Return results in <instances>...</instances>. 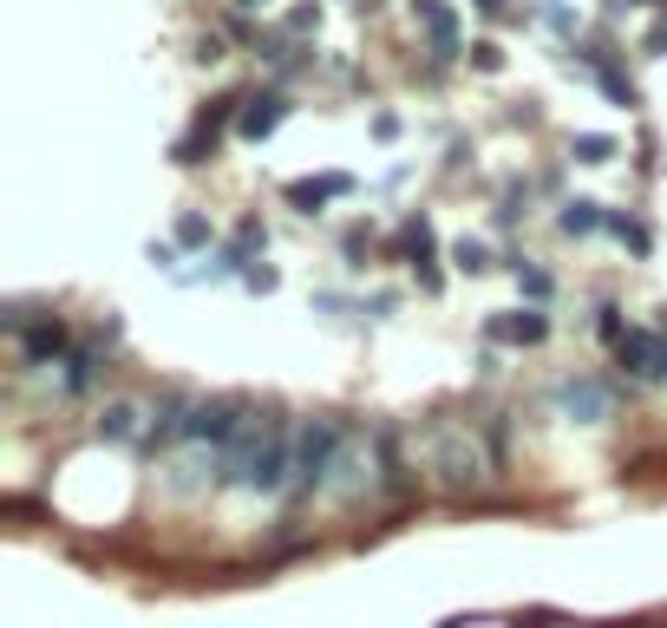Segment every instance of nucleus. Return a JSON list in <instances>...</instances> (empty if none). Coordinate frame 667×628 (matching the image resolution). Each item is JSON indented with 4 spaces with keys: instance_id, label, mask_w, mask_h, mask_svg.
<instances>
[{
    "instance_id": "a878e982",
    "label": "nucleus",
    "mask_w": 667,
    "mask_h": 628,
    "mask_svg": "<svg viewBox=\"0 0 667 628\" xmlns=\"http://www.w3.org/2000/svg\"><path fill=\"white\" fill-rule=\"evenodd\" d=\"M472 7H478V13H491V20H498V13H511V0H472Z\"/></svg>"
},
{
    "instance_id": "dca6fc26",
    "label": "nucleus",
    "mask_w": 667,
    "mask_h": 628,
    "mask_svg": "<svg viewBox=\"0 0 667 628\" xmlns=\"http://www.w3.org/2000/svg\"><path fill=\"white\" fill-rule=\"evenodd\" d=\"M609 236H616V242H629L635 256H648V249H655L648 223H635V216H622V210H609Z\"/></svg>"
},
{
    "instance_id": "9b49d317",
    "label": "nucleus",
    "mask_w": 667,
    "mask_h": 628,
    "mask_svg": "<svg viewBox=\"0 0 667 628\" xmlns=\"http://www.w3.org/2000/svg\"><path fill=\"white\" fill-rule=\"evenodd\" d=\"M20 354H26L33 367H52V360H65V354H72V334H65V321H59V315L33 321V328L20 334Z\"/></svg>"
},
{
    "instance_id": "393cba45",
    "label": "nucleus",
    "mask_w": 667,
    "mask_h": 628,
    "mask_svg": "<svg viewBox=\"0 0 667 628\" xmlns=\"http://www.w3.org/2000/svg\"><path fill=\"white\" fill-rule=\"evenodd\" d=\"M367 249H373V229H347V256H354V262H360V256H367Z\"/></svg>"
},
{
    "instance_id": "0eeeda50",
    "label": "nucleus",
    "mask_w": 667,
    "mask_h": 628,
    "mask_svg": "<svg viewBox=\"0 0 667 628\" xmlns=\"http://www.w3.org/2000/svg\"><path fill=\"white\" fill-rule=\"evenodd\" d=\"M557 406H563L576 426H603V419H609V387H603L596 374H570V380L557 387Z\"/></svg>"
},
{
    "instance_id": "a211bd4d",
    "label": "nucleus",
    "mask_w": 667,
    "mask_h": 628,
    "mask_svg": "<svg viewBox=\"0 0 667 628\" xmlns=\"http://www.w3.org/2000/svg\"><path fill=\"white\" fill-rule=\"evenodd\" d=\"M452 262H458L465 275H485V269H491V249H485L478 236H465V242H452Z\"/></svg>"
},
{
    "instance_id": "ddd939ff",
    "label": "nucleus",
    "mask_w": 667,
    "mask_h": 628,
    "mask_svg": "<svg viewBox=\"0 0 667 628\" xmlns=\"http://www.w3.org/2000/svg\"><path fill=\"white\" fill-rule=\"evenodd\" d=\"M98 367H105L98 347H72V354H65V393H92V387H98Z\"/></svg>"
},
{
    "instance_id": "f257e3e1",
    "label": "nucleus",
    "mask_w": 667,
    "mask_h": 628,
    "mask_svg": "<svg viewBox=\"0 0 667 628\" xmlns=\"http://www.w3.org/2000/svg\"><path fill=\"white\" fill-rule=\"evenodd\" d=\"M341 419H308L301 433H295V485L288 491H321L327 485V472H334V459H341Z\"/></svg>"
},
{
    "instance_id": "39448f33",
    "label": "nucleus",
    "mask_w": 667,
    "mask_h": 628,
    "mask_svg": "<svg viewBox=\"0 0 667 628\" xmlns=\"http://www.w3.org/2000/svg\"><path fill=\"white\" fill-rule=\"evenodd\" d=\"M616 360L635 374V380H667V328H629L616 341Z\"/></svg>"
},
{
    "instance_id": "f03ea898",
    "label": "nucleus",
    "mask_w": 667,
    "mask_h": 628,
    "mask_svg": "<svg viewBox=\"0 0 667 628\" xmlns=\"http://www.w3.org/2000/svg\"><path fill=\"white\" fill-rule=\"evenodd\" d=\"M236 118H242V98H236V92L210 98V105L190 118V131L170 144V157H177V164H203V157H216V144H223V131H229Z\"/></svg>"
},
{
    "instance_id": "1a4fd4ad",
    "label": "nucleus",
    "mask_w": 667,
    "mask_h": 628,
    "mask_svg": "<svg viewBox=\"0 0 667 628\" xmlns=\"http://www.w3.org/2000/svg\"><path fill=\"white\" fill-rule=\"evenodd\" d=\"M544 334H550L544 308H517V315H491L485 321V341H504V347H537Z\"/></svg>"
},
{
    "instance_id": "7ed1b4c3",
    "label": "nucleus",
    "mask_w": 667,
    "mask_h": 628,
    "mask_svg": "<svg viewBox=\"0 0 667 628\" xmlns=\"http://www.w3.org/2000/svg\"><path fill=\"white\" fill-rule=\"evenodd\" d=\"M570 66H576V72H589V79H596V85H603L616 105H642V92H635V79L616 66V46H609V39H583Z\"/></svg>"
},
{
    "instance_id": "cd10ccee",
    "label": "nucleus",
    "mask_w": 667,
    "mask_h": 628,
    "mask_svg": "<svg viewBox=\"0 0 667 628\" xmlns=\"http://www.w3.org/2000/svg\"><path fill=\"white\" fill-rule=\"evenodd\" d=\"M642 7H655V0H642ZM662 7H667V0H662Z\"/></svg>"
},
{
    "instance_id": "9d476101",
    "label": "nucleus",
    "mask_w": 667,
    "mask_h": 628,
    "mask_svg": "<svg viewBox=\"0 0 667 628\" xmlns=\"http://www.w3.org/2000/svg\"><path fill=\"white\" fill-rule=\"evenodd\" d=\"M334 197H354V177H347V170H321V177H295V183H288V203H295L301 216H314V210L334 203Z\"/></svg>"
},
{
    "instance_id": "6e6552de",
    "label": "nucleus",
    "mask_w": 667,
    "mask_h": 628,
    "mask_svg": "<svg viewBox=\"0 0 667 628\" xmlns=\"http://www.w3.org/2000/svg\"><path fill=\"white\" fill-rule=\"evenodd\" d=\"M282 118H288V92H249V98H242L236 131H242L249 144H262V138H275V131H282Z\"/></svg>"
},
{
    "instance_id": "412c9836",
    "label": "nucleus",
    "mask_w": 667,
    "mask_h": 628,
    "mask_svg": "<svg viewBox=\"0 0 667 628\" xmlns=\"http://www.w3.org/2000/svg\"><path fill=\"white\" fill-rule=\"evenodd\" d=\"M465 59H472L478 72H498V66H504V52H498V39H472V46H465Z\"/></svg>"
},
{
    "instance_id": "f3484780",
    "label": "nucleus",
    "mask_w": 667,
    "mask_h": 628,
    "mask_svg": "<svg viewBox=\"0 0 667 628\" xmlns=\"http://www.w3.org/2000/svg\"><path fill=\"white\" fill-rule=\"evenodd\" d=\"M177 242H183V249H210V242H216V229H210V216H196V210H183V216H177Z\"/></svg>"
},
{
    "instance_id": "4468645a",
    "label": "nucleus",
    "mask_w": 667,
    "mask_h": 628,
    "mask_svg": "<svg viewBox=\"0 0 667 628\" xmlns=\"http://www.w3.org/2000/svg\"><path fill=\"white\" fill-rule=\"evenodd\" d=\"M98 439H111V446L138 439V406H131V400H111V406L98 413Z\"/></svg>"
},
{
    "instance_id": "b1692460",
    "label": "nucleus",
    "mask_w": 667,
    "mask_h": 628,
    "mask_svg": "<svg viewBox=\"0 0 667 628\" xmlns=\"http://www.w3.org/2000/svg\"><path fill=\"white\" fill-rule=\"evenodd\" d=\"M373 138H380V144H393V138H400V118H393V111H380V118H373Z\"/></svg>"
},
{
    "instance_id": "bb28decb",
    "label": "nucleus",
    "mask_w": 667,
    "mask_h": 628,
    "mask_svg": "<svg viewBox=\"0 0 667 628\" xmlns=\"http://www.w3.org/2000/svg\"><path fill=\"white\" fill-rule=\"evenodd\" d=\"M229 7H236V13H255V7H269V0H229Z\"/></svg>"
},
{
    "instance_id": "20e7f679",
    "label": "nucleus",
    "mask_w": 667,
    "mask_h": 628,
    "mask_svg": "<svg viewBox=\"0 0 667 628\" xmlns=\"http://www.w3.org/2000/svg\"><path fill=\"white\" fill-rule=\"evenodd\" d=\"M236 433H242V400H190L183 439H196V446H236Z\"/></svg>"
},
{
    "instance_id": "5701e85b",
    "label": "nucleus",
    "mask_w": 667,
    "mask_h": 628,
    "mask_svg": "<svg viewBox=\"0 0 667 628\" xmlns=\"http://www.w3.org/2000/svg\"><path fill=\"white\" fill-rule=\"evenodd\" d=\"M242 282H249V288H255V295H269V288H275V269H269V262H255V269H249V275H242Z\"/></svg>"
},
{
    "instance_id": "2eb2a0df",
    "label": "nucleus",
    "mask_w": 667,
    "mask_h": 628,
    "mask_svg": "<svg viewBox=\"0 0 667 628\" xmlns=\"http://www.w3.org/2000/svg\"><path fill=\"white\" fill-rule=\"evenodd\" d=\"M570 157H576V164H609V157H616V138H609V131H576V138H570Z\"/></svg>"
},
{
    "instance_id": "4be33fe9",
    "label": "nucleus",
    "mask_w": 667,
    "mask_h": 628,
    "mask_svg": "<svg viewBox=\"0 0 667 628\" xmlns=\"http://www.w3.org/2000/svg\"><path fill=\"white\" fill-rule=\"evenodd\" d=\"M544 20H550L557 33H570V39H576V13H570V7H544Z\"/></svg>"
},
{
    "instance_id": "423d86ee",
    "label": "nucleus",
    "mask_w": 667,
    "mask_h": 628,
    "mask_svg": "<svg viewBox=\"0 0 667 628\" xmlns=\"http://www.w3.org/2000/svg\"><path fill=\"white\" fill-rule=\"evenodd\" d=\"M413 20L426 26V39H432V59H439V66L465 59V33H458V13H452V0H413Z\"/></svg>"
},
{
    "instance_id": "6ab92c4d",
    "label": "nucleus",
    "mask_w": 667,
    "mask_h": 628,
    "mask_svg": "<svg viewBox=\"0 0 667 628\" xmlns=\"http://www.w3.org/2000/svg\"><path fill=\"white\" fill-rule=\"evenodd\" d=\"M288 33H321V0H301V7H288V20H282Z\"/></svg>"
},
{
    "instance_id": "aec40b11",
    "label": "nucleus",
    "mask_w": 667,
    "mask_h": 628,
    "mask_svg": "<svg viewBox=\"0 0 667 628\" xmlns=\"http://www.w3.org/2000/svg\"><path fill=\"white\" fill-rule=\"evenodd\" d=\"M517 288H524L531 301H550V288H557V282H550L544 269H531V262H517Z\"/></svg>"
},
{
    "instance_id": "f8f14e48",
    "label": "nucleus",
    "mask_w": 667,
    "mask_h": 628,
    "mask_svg": "<svg viewBox=\"0 0 667 628\" xmlns=\"http://www.w3.org/2000/svg\"><path fill=\"white\" fill-rule=\"evenodd\" d=\"M557 229H563V236H596V229H609V210L589 203V197H570L563 216H557Z\"/></svg>"
}]
</instances>
